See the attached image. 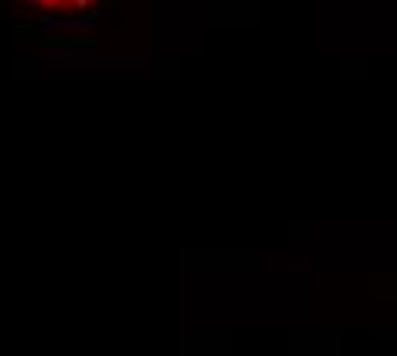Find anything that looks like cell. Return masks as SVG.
<instances>
[{"label":"cell","mask_w":397,"mask_h":356,"mask_svg":"<svg viewBox=\"0 0 397 356\" xmlns=\"http://www.w3.org/2000/svg\"><path fill=\"white\" fill-rule=\"evenodd\" d=\"M38 24L45 31H79V28H76V18H62V14H55V18H52V14H41Z\"/></svg>","instance_id":"6da1fadb"},{"label":"cell","mask_w":397,"mask_h":356,"mask_svg":"<svg viewBox=\"0 0 397 356\" xmlns=\"http://www.w3.org/2000/svg\"><path fill=\"white\" fill-rule=\"evenodd\" d=\"M4 52H11V48H7V41L0 38V55H4Z\"/></svg>","instance_id":"277c9868"},{"label":"cell","mask_w":397,"mask_h":356,"mask_svg":"<svg viewBox=\"0 0 397 356\" xmlns=\"http://www.w3.org/2000/svg\"><path fill=\"white\" fill-rule=\"evenodd\" d=\"M76 28L86 31V35H93V31L99 28V14H79V18H76Z\"/></svg>","instance_id":"7a4b0ae2"},{"label":"cell","mask_w":397,"mask_h":356,"mask_svg":"<svg viewBox=\"0 0 397 356\" xmlns=\"http://www.w3.org/2000/svg\"><path fill=\"white\" fill-rule=\"evenodd\" d=\"M31 7H38V11H41V0H31Z\"/></svg>","instance_id":"5b68a950"},{"label":"cell","mask_w":397,"mask_h":356,"mask_svg":"<svg viewBox=\"0 0 397 356\" xmlns=\"http://www.w3.org/2000/svg\"><path fill=\"white\" fill-rule=\"evenodd\" d=\"M72 7H76V11H86V7H89V0H72Z\"/></svg>","instance_id":"3957f363"}]
</instances>
